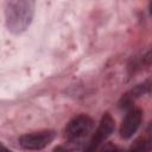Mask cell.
Returning a JSON list of instances; mask_svg holds the SVG:
<instances>
[{"mask_svg": "<svg viewBox=\"0 0 152 152\" xmlns=\"http://www.w3.org/2000/svg\"><path fill=\"white\" fill-rule=\"evenodd\" d=\"M33 17V2L8 1L6 4V21L8 28L14 33L23 32Z\"/></svg>", "mask_w": 152, "mask_h": 152, "instance_id": "cell-1", "label": "cell"}, {"mask_svg": "<svg viewBox=\"0 0 152 152\" xmlns=\"http://www.w3.org/2000/svg\"><path fill=\"white\" fill-rule=\"evenodd\" d=\"M93 129V120L84 114L75 116L69 121L65 128V135L71 141H77L86 138Z\"/></svg>", "mask_w": 152, "mask_h": 152, "instance_id": "cell-2", "label": "cell"}, {"mask_svg": "<svg viewBox=\"0 0 152 152\" xmlns=\"http://www.w3.org/2000/svg\"><path fill=\"white\" fill-rule=\"evenodd\" d=\"M56 137V132L51 129L24 134L19 138V144L26 150H42L46 147Z\"/></svg>", "mask_w": 152, "mask_h": 152, "instance_id": "cell-3", "label": "cell"}, {"mask_svg": "<svg viewBox=\"0 0 152 152\" xmlns=\"http://www.w3.org/2000/svg\"><path fill=\"white\" fill-rule=\"evenodd\" d=\"M114 128H115L114 119L108 113L103 114V116L101 118V121L99 124V127L95 131V133L87 147V152H95L97 150V147L114 132Z\"/></svg>", "mask_w": 152, "mask_h": 152, "instance_id": "cell-4", "label": "cell"}, {"mask_svg": "<svg viewBox=\"0 0 152 152\" xmlns=\"http://www.w3.org/2000/svg\"><path fill=\"white\" fill-rule=\"evenodd\" d=\"M142 120V112L139 108H133L131 109L126 116L124 118L121 126H120V135L124 139H129L139 128L140 124Z\"/></svg>", "mask_w": 152, "mask_h": 152, "instance_id": "cell-5", "label": "cell"}, {"mask_svg": "<svg viewBox=\"0 0 152 152\" xmlns=\"http://www.w3.org/2000/svg\"><path fill=\"white\" fill-rule=\"evenodd\" d=\"M53 152H71V151H69V150L64 148L63 146H57V147H55Z\"/></svg>", "mask_w": 152, "mask_h": 152, "instance_id": "cell-6", "label": "cell"}, {"mask_svg": "<svg viewBox=\"0 0 152 152\" xmlns=\"http://www.w3.org/2000/svg\"><path fill=\"white\" fill-rule=\"evenodd\" d=\"M0 152H12L11 150H8L6 146H4L1 142H0Z\"/></svg>", "mask_w": 152, "mask_h": 152, "instance_id": "cell-7", "label": "cell"}, {"mask_svg": "<svg viewBox=\"0 0 152 152\" xmlns=\"http://www.w3.org/2000/svg\"><path fill=\"white\" fill-rule=\"evenodd\" d=\"M103 152H119L116 148H113V147H108V148H106Z\"/></svg>", "mask_w": 152, "mask_h": 152, "instance_id": "cell-8", "label": "cell"}]
</instances>
